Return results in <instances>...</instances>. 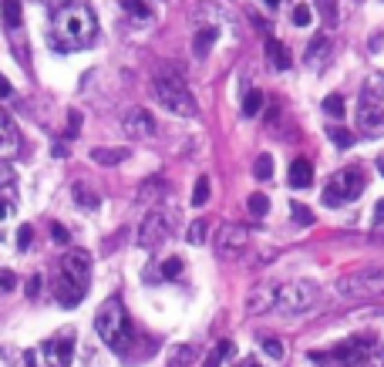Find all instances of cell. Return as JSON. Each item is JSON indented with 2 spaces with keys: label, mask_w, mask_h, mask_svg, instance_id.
I'll list each match as a JSON object with an SVG mask.
<instances>
[{
  "label": "cell",
  "mask_w": 384,
  "mask_h": 367,
  "mask_svg": "<svg viewBox=\"0 0 384 367\" xmlns=\"http://www.w3.org/2000/svg\"><path fill=\"white\" fill-rule=\"evenodd\" d=\"M333 361L340 367H384V344L364 334L333 347Z\"/></svg>",
  "instance_id": "cell-5"
},
{
  "label": "cell",
  "mask_w": 384,
  "mask_h": 367,
  "mask_svg": "<svg viewBox=\"0 0 384 367\" xmlns=\"http://www.w3.org/2000/svg\"><path fill=\"white\" fill-rule=\"evenodd\" d=\"M337 293L344 300H364V297H378L384 293V266H360L351 270L347 276L337 280Z\"/></svg>",
  "instance_id": "cell-7"
},
{
  "label": "cell",
  "mask_w": 384,
  "mask_h": 367,
  "mask_svg": "<svg viewBox=\"0 0 384 367\" xmlns=\"http://www.w3.org/2000/svg\"><path fill=\"white\" fill-rule=\"evenodd\" d=\"M364 169L360 165H347V169H340V172H333L331 182L324 185V206H347V203H354L360 192H364Z\"/></svg>",
  "instance_id": "cell-6"
},
{
  "label": "cell",
  "mask_w": 384,
  "mask_h": 367,
  "mask_svg": "<svg viewBox=\"0 0 384 367\" xmlns=\"http://www.w3.org/2000/svg\"><path fill=\"white\" fill-rule=\"evenodd\" d=\"M51 236L57 239V243H61V246H68V243H71V236H68V229H64V226H61V223H51Z\"/></svg>",
  "instance_id": "cell-41"
},
{
  "label": "cell",
  "mask_w": 384,
  "mask_h": 367,
  "mask_svg": "<svg viewBox=\"0 0 384 367\" xmlns=\"http://www.w3.org/2000/svg\"><path fill=\"white\" fill-rule=\"evenodd\" d=\"M165 196V182L158 179V176H152V179H145V182L138 185V203L142 206H149V203H158Z\"/></svg>",
  "instance_id": "cell-19"
},
{
  "label": "cell",
  "mask_w": 384,
  "mask_h": 367,
  "mask_svg": "<svg viewBox=\"0 0 384 367\" xmlns=\"http://www.w3.org/2000/svg\"><path fill=\"white\" fill-rule=\"evenodd\" d=\"M259 347H263V354H266V357H273V361H280L283 354H286L283 341H277V337H263V341H259Z\"/></svg>",
  "instance_id": "cell-33"
},
{
  "label": "cell",
  "mask_w": 384,
  "mask_h": 367,
  "mask_svg": "<svg viewBox=\"0 0 384 367\" xmlns=\"http://www.w3.org/2000/svg\"><path fill=\"white\" fill-rule=\"evenodd\" d=\"M122 129H125V135H131V138H152L158 125H155L152 111L131 108V111H125V118H122Z\"/></svg>",
  "instance_id": "cell-13"
},
{
  "label": "cell",
  "mask_w": 384,
  "mask_h": 367,
  "mask_svg": "<svg viewBox=\"0 0 384 367\" xmlns=\"http://www.w3.org/2000/svg\"><path fill=\"white\" fill-rule=\"evenodd\" d=\"M331 51H333V44H331V37L327 34H317L313 41L307 44V51H304V61H307L310 68H324L327 64V57H331Z\"/></svg>",
  "instance_id": "cell-17"
},
{
  "label": "cell",
  "mask_w": 384,
  "mask_h": 367,
  "mask_svg": "<svg viewBox=\"0 0 384 367\" xmlns=\"http://www.w3.org/2000/svg\"><path fill=\"white\" fill-rule=\"evenodd\" d=\"M266 57H270V64H273L277 71H286V68H290V51L283 48L277 37H266Z\"/></svg>",
  "instance_id": "cell-21"
},
{
  "label": "cell",
  "mask_w": 384,
  "mask_h": 367,
  "mask_svg": "<svg viewBox=\"0 0 384 367\" xmlns=\"http://www.w3.org/2000/svg\"><path fill=\"white\" fill-rule=\"evenodd\" d=\"M290 21L297 27H307L310 21H313V10H310L307 3H300V7H293V14H290Z\"/></svg>",
  "instance_id": "cell-35"
},
{
  "label": "cell",
  "mask_w": 384,
  "mask_h": 367,
  "mask_svg": "<svg viewBox=\"0 0 384 367\" xmlns=\"http://www.w3.org/2000/svg\"><path fill=\"white\" fill-rule=\"evenodd\" d=\"M185 239H189L192 246H203L205 239H209V223H205V219H196V223H189V229H185Z\"/></svg>",
  "instance_id": "cell-25"
},
{
  "label": "cell",
  "mask_w": 384,
  "mask_h": 367,
  "mask_svg": "<svg viewBox=\"0 0 384 367\" xmlns=\"http://www.w3.org/2000/svg\"><path fill=\"white\" fill-rule=\"evenodd\" d=\"M378 169H381V176H384V156H381V158H378Z\"/></svg>",
  "instance_id": "cell-50"
},
{
  "label": "cell",
  "mask_w": 384,
  "mask_h": 367,
  "mask_svg": "<svg viewBox=\"0 0 384 367\" xmlns=\"http://www.w3.org/2000/svg\"><path fill=\"white\" fill-rule=\"evenodd\" d=\"M165 239H169V212H162V209L149 212V216L142 219L138 233H135V243H138L142 250H158Z\"/></svg>",
  "instance_id": "cell-10"
},
{
  "label": "cell",
  "mask_w": 384,
  "mask_h": 367,
  "mask_svg": "<svg viewBox=\"0 0 384 367\" xmlns=\"http://www.w3.org/2000/svg\"><path fill=\"white\" fill-rule=\"evenodd\" d=\"M14 209H17V206H14V196H10V192H0V223L10 219Z\"/></svg>",
  "instance_id": "cell-38"
},
{
  "label": "cell",
  "mask_w": 384,
  "mask_h": 367,
  "mask_svg": "<svg viewBox=\"0 0 384 367\" xmlns=\"http://www.w3.org/2000/svg\"><path fill=\"white\" fill-rule=\"evenodd\" d=\"M320 3H331V0H320Z\"/></svg>",
  "instance_id": "cell-52"
},
{
  "label": "cell",
  "mask_w": 384,
  "mask_h": 367,
  "mask_svg": "<svg viewBox=\"0 0 384 367\" xmlns=\"http://www.w3.org/2000/svg\"><path fill=\"white\" fill-rule=\"evenodd\" d=\"M14 287H17V276H14L10 270H0V297H3V293H10Z\"/></svg>",
  "instance_id": "cell-39"
},
{
  "label": "cell",
  "mask_w": 384,
  "mask_h": 367,
  "mask_svg": "<svg viewBox=\"0 0 384 367\" xmlns=\"http://www.w3.org/2000/svg\"><path fill=\"white\" fill-rule=\"evenodd\" d=\"M61 276L71 280V283H81V287H91V256L84 250H71L61 256Z\"/></svg>",
  "instance_id": "cell-12"
},
{
  "label": "cell",
  "mask_w": 384,
  "mask_h": 367,
  "mask_svg": "<svg viewBox=\"0 0 384 367\" xmlns=\"http://www.w3.org/2000/svg\"><path fill=\"white\" fill-rule=\"evenodd\" d=\"M131 156V149H91V162L98 165H122Z\"/></svg>",
  "instance_id": "cell-22"
},
{
  "label": "cell",
  "mask_w": 384,
  "mask_h": 367,
  "mask_svg": "<svg viewBox=\"0 0 384 367\" xmlns=\"http://www.w3.org/2000/svg\"><path fill=\"white\" fill-rule=\"evenodd\" d=\"M182 361H192V347H176V350H172V361H169V364H172V367H185Z\"/></svg>",
  "instance_id": "cell-40"
},
{
  "label": "cell",
  "mask_w": 384,
  "mask_h": 367,
  "mask_svg": "<svg viewBox=\"0 0 384 367\" xmlns=\"http://www.w3.org/2000/svg\"><path fill=\"white\" fill-rule=\"evenodd\" d=\"M246 243H250V229L239 226V223H226V226H219V233H216V253H219L223 260H232V256H239V253L246 250Z\"/></svg>",
  "instance_id": "cell-11"
},
{
  "label": "cell",
  "mask_w": 384,
  "mask_h": 367,
  "mask_svg": "<svg viewBox=\"0 0 384 367\" xmlns=\"http://www.w3.org/2000/svg\"><path fill=\"white\" fill-rule=\"evenodd\" d=\"M239 367H263V364H256V361H243Z\"/></svg>",
  "instance_id": "cell-49"
},
{
  "label": "cell",
  "mask_w": 384,
  "mask_h": 367,
  "mask_svg": "<svg viewBox=\"0 0 384 367\" xmlns=\"http://www.w3.org/2000/svg\"><path fill=\"white\" fill-rule=\"evenodd\" d=\"M263 3H270V7H277V3H280V0H263Z\"/></svg>",
  "instance_id": "cell-51"
},
{
  "label": "cell",
  "mask_w": 384,
  "mask_h": 367,
  "mask_svg": "<svg viewBox=\"0 0 384 367\" xmlns=\"http://www.w3.org/2000/svg\"><path fill=\"white\" fill-rule=\"evenodd\" d=\"M75 199H81V206H84V209H95V206H98V196H95V192H88L84 185H75Z\"/></svg>",
  "instance_id": "cell-37"
},
{
  "label": "cell",
  "mask_w": 384,
  "mask_h": 367,
  "mask_svg": "<svg viewBox=\"0 0 384 367\" xmlns=\"http://www.w3.org/2000/svg\"><path fill=\"white\" fill-rule=\"evenodd\" d=\"M84 297H88V287L71 283V280H64V276H57V283H54V300H57L61 307H77Z\"/></svg>",
  "instance_id": "cell-16"
},
{
  "label": "cell",
  "mask_w": 384,
  "mask_h": 367,
  "mask_svg": "<svg viewBox=\"0 0 384 367\" xmlns=\"http://www.w3.org/2000/svg\"><path fill=\"white\" fill-rule=\"evenodd\" d=\"M313 300H317V287L310 283V280H293V283H283L277 290V314H304L313 307Z\"/></svg>",
  "instance_id": "cell-9"
},
{
  "label": "cell",
  "mask_w": 384,
  "mask_h": 367,
  "mask_svg": "<svg viewBox=\"0 0 384 367\" xmlns=\"http://www.w3.org/2000/svg\"><path fill=\"white\" fill-rule=\"evenodd\" d=\"M324 111L333 115V118H344V98H340V95H327V98H324Z\"/></svg>",
  "instance_id": "cell-34"
},
{
  "label": "cell",
  "mask_w": 384,
  "mask_h": 367,
  "mask_svg": "<svg viewBox=\"0 0 384 367\" xmlns=\"http://www.w3.org/2000/svg\"><path fill=\"white\" fill-rule=\"evenodd\" d=\"M327 135H331L333 145H340V149H351V145H354V131H347L344 125H327Z\"/></svg>",
  "instance_id": "cell-28"
},
{
  "label": "cell",
  "mask_w": 384,
  "mask_h": 367,
  "mask_svg": "<svg viewBox=\"0 0 384 367\" xmlns=\"http://www.w3.org/2000/svg\"><path fill=\"white\" fill-rule=\"evenodd\" d=\"M41 3H48V7H54V10H57V7H64V3H75V0H41Z\"/></svg>",
  "instance_id": "cell-48"
},
{
  "label": "cell",
  "mask_w": 384,
  "mask_h": 367,
  "mask_svg": "<svg viewBox=\"0 0 384 367\" xmlns=\"http://www.w3.org/2000/svg\"><path fill=\"white\" fill-rule=\"evenodd\" d=\"M95 34H98V17L81 0L57 7L51 17V27H48V37H51V44L57 51H81L95 41Z\"/></svg>",
  "instance_id": "cell-1"
},
{
  "label": "cell",
  "mask_w": 384,
  "mask_h": 367,
  "mask_svg": "<svg viewBox=\"0 0 384 367\" xmlns=\"http://www.w3.org/2000/svg\"><path fill=\"white\" fill-rule=\"evenodd\" d=\"M253 176L259 179V182H266V179L273 176V158L266 156V152H263V156H256V162H253Z\"/></svg>",
  "instance_id": "cell-30"
},
{
  "label": "cell",
  "mask_w": 384,
  "mask_h": 367,
  "mask_svg": "<svg viewBox=\"0 0 384 367\" xmlns=\"http://www.w3.org/2000/svg\"><path fill=\"white\" fill-rule=\"evenodd\" d=\"M290 212H293V219H297L300 226H310V223H313V212H310L304 203H290Z\"/></svg>",
  "instance_id": "cell-36"
},
{
  "label": "cell",
  "mask_w": 384,
  "mask_h": 367,
  "mask_svg": "<svg viewBox=\"0 0 384 367\" xmlns=\"http://www.w3.org/2000/svg\"><path fill=\"white\" fill-rule=\"evenodd\" d=\"M277 283H256L250 290V297H246V310L250 314H270V310H277Z\"/></svg>",
  "instance_id": "cell-14"
},
{
  "label": "cell",
  "mask_w": 384,
  "mask_h": 367,
  "mask_svg": "<svg viewBox=\"0 0 384 367\" xmlns=\"http://www.w3.org/2000/svg\"><path fill=\"white\" fill-rule=\"evenodd\" d=\"M310 182H313V165L307 158H293L290 162V185L293 189H307Z\"/></svg>",
  "instance_id": "cell-18"
},
{
  "label": "cell",
  "mask_w": 384,
  "mask_h": 367,
  "mask_svg": "<svg viewBox=\"0 0 384 367\" xmlns=\"http://www.w3.org/2000/svg\"><path fill=\"white\" fill-rule=\"evenodd\" d=\"M71 354H75V337L61 334V337L34 344L24 354V364L27 367H71Z\"/></svg>",
  "instance_id": "cell-8"
},
{
  "label": "cell",
  "mask_w": 384,
  "mask_h": 367,
  "mask_svg": "<svg viewBox=\"0 0 384 367\" xmlns=\"http://www.w3.org/2000/svg\"><path fill=\"white\" fill-rule=\"evenodd\" d=\"M41 293V276H30L27 280V297H37Z\"/></svg>",
  "instance_id": "cell-46"
},
{
  "label": "cell",
  "mask_w": 384,
  "mask_h": 367,
  "mask_svg": "<svg viewBox=\"0 0 384 367\" xmlns=\"http://www.w3.org/2000/svg\"><path fill=\"white\" fill-rule=\"evenodd\" d=\"M205 203H209V176H199V179H196V189H192V206L199 209Z\"/></svg>",
  "instance_id": "cell-32"
},
{
  "label": "cell",
  "mask_w": 384,
  "mask_h": 367,
  "mask_svg": "<svg viewBox=\"0 0 384 367\" xmlns=\"http://www.w3.org/2000/svg\"><path fill=\"white\" fill-rule=\"evenodd\" d=\"M3 24L10 27H21V0H3Z\"/></svg>",
  "instance_id": "cell-29"
},
{
  "label": "cell",
  "mask_w": 384,
  "mask_h": 367,
  "mask_svg": "<svg viewBox=\"0 0 384 367\" xmlns=\"http://www.w3.org/2000/svg\"><path fill=\"white\" fill-rule=\"evenodd\" d=\"M246 209H250V216H253V219H263V216L270 212V199H266L263 192H253V196L246 199Z\"/></svg>",
  "instance_id": "cell-27"
},
{
  "label": "cell",
  "mask_w": 384,
  "mask_h": 367,
  "mask_svg": "<svg viewBox=\"0 0 384 367\" xmlns=\"http://www.w3.org/2000/svg\"><path fill=\"white\" fill-rule=\"evenodd\" d=\"M30 236H34V229H30V226H21V233H17V246L27 250V246H30Z\"/></svg>",
  "instance_id": "cell-43"
},
{
  "label": "cell",
  "mask_w": 384,
  "mask_h": 367,
  "mask_svg": "<svg viewBox=\"0 0 384 367\" xmlns=\"http://www.w3.org/2000/svg\"><path fill=\"white\" fill-rule=\"evenodd\" d=\"M158 276H162V280H179L182 276V260L179 256H169V260L162 263V266H158Z\"/></svg>",
  "instance_id": "cell-31"
},
{
  "label": "cell",
  "mask_w": 384,
  "mask_h": 367,
  "mask_svg": "<svg viewBox=\"0 0 384 367\" xmlns=\"http://www.w3.org/2000/svg\"><path fill=\"white\" fill-rule=\"evenodd\" d=\"M152 95H155L158 105L169 108V111L179 115V118H196V115H199L189 84H185L176 71H162V75H155L152 78Z\"/></svg>",
  "instance_id": "cell-3"
},
{
  "label": "cell",
  "mask_w": 384,
  "mask_h": 367,
  "mask_svg": "<svg viewBox=\"0 0 384 367\" xmlns=\"http://www.w3.org/2000/svg\"><path fill=\"white\" fill-rule=\"evenodd\" d=\"M216 37H219V30H216V27H199V30H196V37H192V51H196V57H205V54L212 51Z\"/></svg>",
  "instance_id": "cell-20"
},
{
  "label": "cell",
  "mask_w": 384,
  "mask_h": 367,
  "mask_svg": "<svg viewBox=\"0 0 384 367\" xmlns=\"http://www.w3.org/2000/svg\"><path fill=\"white\" fill-rule=\"evenodd\" d=\"M10 185H14V172L0 162V189H10Z\"/></svg>",
  "instance_id": "cell-42"
},
{
  "label": "cell",
  "mask_w": 384,
  "mask_h": 367,
  "mask_svg": "<svg viewBox=\"0 0 384 367\" xmlns=\"http://www.w3.org/2000/svg\"><path fill=\"white\" fill-rule=\"evenodd\" d=\"M95 330H98V337L108 350H115V354H125L128 347H131V320H128L125 307H122V300L118 297H111V300H104L102 307H98V314H95Z\"/></svg>",
  "instance_id": "cell-2"
},
{
  "label": "cell",
  "mask_w": 384,
  "mask_h": 367,
  "mask_svg": "<svg viewBox=\"0 0 384 367\" xmlns=\"http://www.w3.org/2000/svg\"><path fill=\"white\" fill-rule=\"evenodd\" d=\"M68 122H71V125H68V135L81 131V111H71V115H68Z\"/></svg>",
  "instance_id": "cell-45"
},
{
  "label": "cell",
  "mask_w": 384,
  "mask_h": 367,
  "mask_svg": "<svg viewBox=\"0 0 384 367\" xmlns=\"http://www.w3.org/2000/svg\"><path fill=\"white\" fill-rule=\"evenodd\" d=\"M122 3V10H125L128 17H135V21H152V7L145 3V0H118Z\"/></svg>",
  "instance_id": "cell-23"
},
{
  "label": "cell",
  "mask_w": 384,
  "mask_h": 367,
  "mask_svg": "<svg viewBox=\"0 0 384 367\" xmlns=\"http://www.w3.org/2000/svg\"><path fill=\"white\" fill-rule=\"evenodd\" d=\"M263 102H266V98H263V91H246V98H243V115H246V118H256V115H259V111H263Z\"/></svg>",
  "instance_id": "cell-26"
},
{
  "label": "cell",
  "mask_w": 384,
  "mask_h": 367,
  "mask_svg": "<svg viewBox=\"0 0 384 367\" xmlns=\"http://www.w3.org/2000/svg\"><path fill=\"white\" fill-rule=\"evenodd\" d=\"M17 149H21L17 122H14L7 111H0V162H3V158H14L17 156Z\"/></svg>",
  "instance_id": "cell-15"
},
{
  "label": "cell",
  "mask_w": 384,
  "mask_h": 367,
  "mask_svg": "<svg viewBox=\"0 0 384 367\" xmlns=\"http://www.w3.org/2000/svg\"><path fill=\"white\" fill-rule=\"evenodd\" d=\"M232 354V341H219L209 354H205V361H203V367H223V361Z\"/></svg>",
  "instance_id": "cell-24"
},
{
  "label": "cell",
  "mask_w": 384,
  "mask_h": 367,
  "mask_svg": "<svg viewBox=\"0 0 384 367\" xmlns=\"http://www.w3.org/2000/svg\"><path fill=\"white\" fill-rule=\"evenodd\" d=\"M10 95H14V84H10V81H7L3 75H0V102H7Z\"/></svg>",
  "instance_id": "cell-44"
},
{
  "label": "cell",
  "mask_w": 384,
  "mask_h": 367,
  "mask_svg": "<svg viewBox=\"0 0 384 367\" xmlns=\"http://www.w3.org/2000/svg\"><path fill=\"white\" fill-rule=\"evenodd\" d=\"M371 223H374V226H381L384 223V199L378 203V209H374V219H371Z\"/></svg>",
  "instance_id": "cell-47"
},
{
  "label": "cell",
  "mask_w": 384,
  "mask_h": 367,
  "mask_svg": "<svg viewBox=\"0 0 384 367\" xmlns=\"http://www.w3.org/2000/svg\"><path fill=\"white\" fill-rule=\"evenodd\" d=\"M358 129L364 135L384 131V75H371L358 95Z\"/></svg>",
  "instance_id": "cell-4"
}]
</instances>
